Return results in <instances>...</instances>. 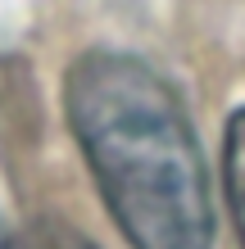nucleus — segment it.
Segmentation results:
<instances>
[{"instance_id":"obj_3","label":"nucleus","mask_w":245,"mask_h":249,"mask_svg":"<svg viewBox=\"0 0 245 249\" xmlns=\"http://www.w3.org/2000/svg\"><path fill=\"white\" fill-rule=\"evenodd\" d=\"M23 249H95V245L86 240L77 227L59 222V217H41V222L27 231V245Z\"/></svg>"},{"instance_id":"obj_1","label":"nucleus","mask_w":245,"mask_h":249,"mask_svg":"<svg viewBox=\"0 0 245 249\" xmlns=\"http://www.w3.org/2000/svg\"><path fill=\"white\" fill-rule=\"evenodd\" d=\"M64 109L113 227L132 249H209L213 199L205 154L172 86L123 50L68 68Z\"/></svg>"},{"instance_id":"obj_4","label":"nucleus","mask_w":245,"mask_h":249,"mask_svg":"<svg viewBox=\"0 0 245 249\" xmlns=\"http://www.w3.org/2000/svg\"><path fill=\"white\" fill-rule=\"evenodd\" d=\"M0 249H14V245H9V227H5V217H0Z\"/></svg>"},{"instance_id":"obj_2","label":"nucleus","mask_w":245,"mask_h":249,"mask_svg":"<svg viewBox=\"0 0 245 249\" xmlns=\"http://www.w3.org/2000/svg\"><path fill=\"white\" fill-rule=\"evenodd\" d=\"M223 177H227V204H232V217H236V236H241V249H245V109L232 113V123H227Z\"/></svg>"}]
</instances>
